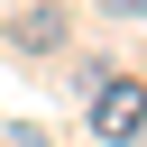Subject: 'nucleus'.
<instances>
[{
    "mask_svg": "<svg viewBox=\"0 0 147 147\" xmlns=\"http://www.w3.org/2000/svg\"><path fill=\"white\" fill-rule=\"evenodd\" d=\"M138 129H147V83H138V74H119V83H92V138L129 147Z\"/></svg>",
    "mask_w": 147,
    "mask_h": 147,
    "instance_id": "obj_1",
    "label": "nucleus"
},
{
    "mask_svg": "<svg viewBox=\"0 0 147 147\" xmlns=\"http://www.w3.org/2000/svg\"><path fill=\"white\" fill-rule=\"evenodd\" d=\"M0 147H46V129L37 119H0Z\"/></svg>",
    "mask_w": 147,
    "mask_h": 147,
    "instance_id": "obj_2",
    "label": "nucleus"
},
{
    "mask_svg": "<svg viewBox=\"0 0 147 147\" xmlns=\"http://www.w3.org/2000/svg\"><path fill=\"white\" fill-rule=\"evenodd\" d=\"M101 9H110V18H147V0H101Z\"/></svg>",
    "mask_w": 147,
    "mask_h": 147,
    "instance_id": "obj_3",
    "label": "nucleus"
}]
</instances>
